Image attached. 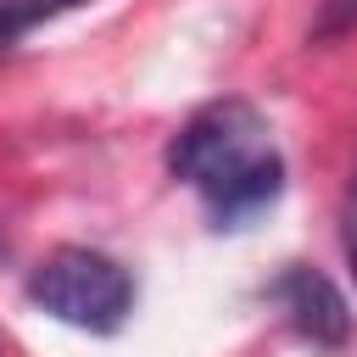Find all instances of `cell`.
<instances>
[{
    "label": "cell",
    "mask_w": 357,
    "mask_h": 357,
    "mask_svg": "<svg viewBox=\"0 0 357 357\" xmlns=\"http://www.w3.org/2000/svg\"><path fill=\"white\" fill-rule=\"evenodd\" d=\"M351 28H357V0H324L312 39H335V33H351Z\"/></svg>",
    "instance_id": "cell-5"
},
{
    "label": "cell",
    "mask_w": 357,
    "mask_h": 357,
    "mask_svg": "<svg viewBox=\"0 0 357 357\" xmlns=\"http://www.w3.org/2000/svg\"><path fill=\"white\" fill-rule=\"evenodd\" d=\"M173 178H184L212 229H245L284 195V156L268 139V117L251 100L201 106L167 145Z\"/></svg>",
    "instance_id": "cell-1"
},
{
    "label": "cell",
    "mask_w": 357,
    "mask_h": 357,
    "mask_svg": "<svg viewBox=\"0 0 357 357\" xmlns=\"http://www.w3.org/2000/svg\"><path fill=\"white\" fill-rule=\"evenodd\" d=\"M340 240H346V257H351V268H357V178H351V190H346V201H340Z\"/></svg>",
    "instance_id": "cell-6"
},
{
    "label": "cell",
    "mask_w": 357,
    "mask_h": 357,
    "mask_svg": "<svg viewBox=\"0 0 357 357\" xmlns=\"http://www.w3.org/2000/svg\"><path fill=\"white\" fill-rule=\"evenodd\" d=\"M73 6H84V0H0V50L17 45L28 28H39V22L73 11Z\"/></svg>",
    "instance_id": "cell-4"
},
{
    "label": "cell",
    "mask_w": 357,
    "mask_h": 357,
    "mask_svg": "<svg viewBox=\"0 0 357 357\" xmlns=\"http://www.w3.org/2000/svg\"><path fill=\"white\" fill-rule=\"evenodd\" d=\"M28 301L45 307L50 318L89 329V335H112L128 324L134 312V279L117 257L89 251V245H61L50 251L33 273H28Z\"/></svg>",
    "instance_id": "cell-2"
},
{
    "label": "cell",
    "mask_w": 357,
    "mask_h": 357,
    "mask_svg": "<svg viewBox=\"0 0 357 357\" xmlns=\"http://www.w3.org/2000/svg\"><path fill=\"white\" fill-rule=\"evenodd\" d=\"M268 296L279 301V312L290 318V329H296L301 340H312V346H346V340H351V307H346V296L335 290L329 273L290 262V268L268 284Z\"/></svg>",
    "instance_id": "cell-3"
}]
</instances>
